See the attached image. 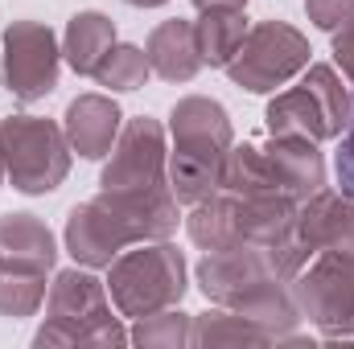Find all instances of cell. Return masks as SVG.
<instances>
[{
    "label": "cell",
    "mask_w": 354,
    "mask_h": 349,
    "mask_svg": "<svg viewBox=\"0 0 354 349\" xmlns=\"http://www.w3.org/2000/svg\"><path fill=\"white\" fill-rule=\"evenodd\" d=\"M33 346H128V329L111 317L107 279H95L91 267H66L46 292V321L33 333Z\"/></svg>",
    "instance_id": "6da1fadb"
},
{
    "label": "cell",
    "mask_w": 354,
    "mask_h": 349,
    "mask_svg": "<svg viewBox=\"0 0 354 349\" xmlns=\"http://www.w3.org/2000/svg\"><path fill=\"white\" fill-rule=\"evenodd\" d=\"M313 259L309 243L301 235L284 239V243H231V247H218V251H206L198 267H194V279H198V292L210 300V304H235L239 296H248L252 288H260L268 279H284L292 283L305 263Z\"/></svg>",
    "instance_id": "7a4b0ae2"
},
{
    "label": "cell",
    "mask_w": 354,
    "mask_h": 349,
    "mask_svg": "<svg viewBox=\"0 0 354 349\" xmlns=\"http://www.w3.org/2000/svg\"><path fill=\"white\" fill-rule=\"evenodd\" d=\"M185 255L169 239L161 243H136L120 251L107 267V292L120 317L136 321L161 308H174L185 296Z\"/></svg>",
    "instance_id": "3957f363"
},
{
    "label": "cell",
    "mask_w": 354,
    "mask_h": 349,
    "mask_svg": "<svg viewBox=\"0 0 354 349\" xmlns=\"http://www.w3.org/2000/svg\"><path fill=\"white\" fill-rule=\"evenodd\" d=\"M0 148H4L12 189H21L29 197H46L71 177V157H75L71 140H66L62 123H54L46 115H4Z\"/></svg>",
    "instance_id": "277c9868"
},
{
    "label": "cell",
    "mask_w": 354,
    "mask_h": 349,
    "mask_svg": "<svg viewBox=\"0 0 354 349\" xmlns=\"http://www.w3.org/2000/svg\"><path fill=\"white\" fill-rule=\"evenodd\" d=\"M309 37L288 21H260L248 29L239 54L227 62V79L239 90L272 94L276 87H288L309 66Z\"/></svg>",
    "instance_id": "5b68a950"
},
{
    "label": "cell",
    "mask_w": 354,
    "mask_h": 349,
    "mask_svg": "<svg viewBox=\"0 0 354 349\" xmlns=\"http://www.w3.org/2000/svg\"><path fill=\"white\" fill-rule=\"evenodd\" d=\"M292 300L301 321L317 325L326 341H354V259L338 251H317L292 279Z\"/></svg>",
    "instance_id": "8992f818"
},
{
    "label": "cell",
    "mask_w": 354,
    "mask_h": 349,
    "mask_svg": "<svg viewBox=\"0 0 354 349\" xmlns=\"http://www.w3.org/2000/svg\"><path fill=\"white\" fill-rule=\"evenodd\" d=\"M4 87L21 103H37L58 87L62 74V41L46 21H12L0 37Z\"/></svg>",
    "instance_id": "52a82bcc"
},
{
    "label": "cell",
    "mask_w": 354,
    "mask_h": 349,
    "mask_svg": "<svg viewBox=\"0 0 354 349\" xmlns=\"http://www.w3.org/2000/svg\"><path fill=\"white\" fill-rule=\"evenodd\" d=\"M169 165V144H165V128L153 115H136L124 119L107 165L99 173V189H132V185H161Z\"/></svg>",
    "instance_id": "ba28073f"
},
{
    "label": "cell",
    "mask_w": 354,
    "mask_h": 349,
    "mask_svg": "<svg viewBox=\"0 0 354 349\" xmlns=\"http://www.w3.org/2000/svg\"><path fill=\"white\" fill-rule=\"evenodd\" d=\"M95 201L124 226V235L136 243H161L174 239L181 222V201L174 197L169 181L161 185H132V189H99Z\"/></svg>",
    "instance_id": "9c48e42d"
},
{
    "label": "cell",
    "mask_w": 354,
    "mask_h": 349,
    "mask_svg": "<svg viewBox=\"0 0 354 349\" xmlns=\"http://www.w3.org/2000/svg\"><path fill=\"white\" fill-rule=\"evenodd\" d=\"M169 136H174L177 152H194V157H210V161H227V152L235 144L227 107L206 94L177 99L169 111Z\"/></svg>",
    "instance_id": "30bf717a"
},
{
    "label": "cell",
    "mask_w": 354,
    "mask_h": 349,
    "mask_svg": "<svg viewBox=\"0 0 354 349\" xmlns=\"http://www.w3.org/2000/svg\"><path fill=\"white\" fill-rule=\"evenodd\" d=\"M62 243H66V255L79 263V267H111V259L120 251L132 247V239L124 235V226L91 197L79 201L71 214H66V230H62Z\"/></svg>",
    "instance_id": "8fae6325"
},
{
    "label": "cell",
    "mask_w": 354,
    "mask_h": 349,
    "mask_svg": "<svg viewBox=\"0 0 354 349\" xmlns=\"http://www.w3.org/2000/svg\"><path fill=\"white\" fill-rule=\"evenodd\" d=\"M120 128H124L120 103L111 94H99V90L71 99V107L62 115V132L71 140V152H79L83 161H107Z\"/></svg>",
    "instance_id": "7c38bea8"
},
{
    "label": "cell",
    "mask_w": 354,
    "mask_h": 349,
    "mask_svg": "<svg viewBox=\"0 0 354 349\" xmlns=\"http://www.w3.org/2000/svg\"><path fill=\"white\" fill-rule=\"evenodd\" d=\"M297 235L309 243V251H338L354 259V197L338 189H322L309 201H301Z\"/></svg>",
    "instance_id": "4fadbf2b"
},
{
    "label": "cell",
    "mask_w": 354,
    "mask_h": 349,
    "mask_svg": "<svg viewBox=\"0 0 354 349\" xmlns=\"http://www.w3.org/2000/svg\"><path fill=\"white\" fill-rule=\"evenodd\" d=\"M276 173V185L297 197V201H309L313 193L326 189V157H322V144L309 140V136H268V144H260Z\"/></svg>",
    "instance_id": "5bb4252c"
},
{
    "label": "cell",
    "mask_w": 354,
    "mask_h": 349,
    "mask_svg": "<svg viewBox=\"0 0 354 349\" xmlns=\"http://www.w3.org/2000/svg\"><path fill=\"white\" fill-rule=\"evenodd\" d=\"M235 197V193H231ZM297 214H301V201L272 189V193H243L235 197V239L239 243H284L297 235Z\"/></svg>",
    "instance_id": "9a60e30c"
},
{
    "label": "cell",
    "mask_w": 354,
    "mask_h": 349,
    "mask_svg": "<svg viewBox=\"0 0 354 349\" xmlns=\"http://www.w3.org/2000/svg\"><path fill=\"white\" fill-rule=\"evenodd\" d=\"M264 123H268V136H309V140H338L322 99L305 87H292V90H280L276 99H268L264 107Z\"/></svg>",
    "instance_id": "2e32d148"
},
{
    "label": "cell",
    "mask_w": 354,
    "mask_h": 349,
    "mask_svg": "<svg viewBox=\"0 0 354 349\" xmlns=\"http://www.w3.org/2000/svg\"><path fill=\"white\" fill-rule=\"evenodd\" d=\"M145 54H149L153 74H161L165 83H189V79L202 70L198 33H194V21H185V17L161 21V25L149 33Z\"/></svg>",
    "instance_id": "e0dca14e"
},
{
    "label": "cell",
    "mask_w": 354,
    "mask_h": 349,
    "mask_svg": "<svg viewBox=\"0 0 354 349\" xmlns=\"http://www.w3.org/2000/svg\"><path fill=\"white\" fill-rule=\"evenodd\" d=\"M0 263H21L50 271L58 263V243L54 230L37 214H0Z\"/></svg>",
    "instance_id": "ac0fdd59"
},
{
    "label": "cell",
    "mask_w": 354,
    "mask_h": 349,
    "mask_svg": "<svg viewBox=\"0 0 354 349\" xmlns=\"http://www.w3.org/2000/svg\"><path fill=\"white\" fill-rule=\"evenodd\" d=\"M115 46V21L99 8H83L66 21L62 33V62L75 74H95V66L103 62V54Z\"/></svg>",
    "instance_id": "d6986e66"
},
{
    "label": "cell",
    "mask_w": 354,
    "mask_h": 349,
    "mask_svg": "<svg viewBox=\"0 0 354 349\" xmlns=\"http://www.w3.org/2000/svg\"><path fill=\"white\" fill-rule=\"evenodd\" d=\"M223 308H227V304H223ZM231 308L243 312L252 325H260L272 341H284V337L297 333V325H301V308H297V300H292V283H284V279H268L260 288H252V292L239 296Z\"/></svg>",
    "instance_id": "ffe728a7"
},
{
    "label": "cell",
    "mask_w": 354,
    "mask_h": 349,
    "mask_svg": "<svg viewBox=\"0 0 354 349\" xmlns=\"http://www.w3.org/2000/svg\"><path fill=\"white\" fill-rule=\"evenodd\" d=\"M252 21L243 8H210L194 21V33H198V54H202V66H214V70H227V62L239 54L243 37H248Z\"/></svg>",
    "instance_id": "44dd1931"
},
{
    "label": "cell",
    "mask_w": 354,
    "mask_h": 349,
    "mask_svg": "<svg viewBox=\"0 0 354 349\" xmlns=\"http://www.w3.org/2000/svg\"><path fill=\"white\" fill-rule=\"evenodd\" d=\"M185 230H189L194 247H202V251H218V247L239 243V239H235V197L223 189V193H214V197L189 206Z\"/></svg>",
    "instance_id": "7402d4cb"
},
{
    "label": "cell",
    "mask_w": 354,
    "mask_h": 349,
    "mask_svg": "<svg viewBox=\"0 0 354 349\" xmlns=\"http://www.w3.org/2000/svg\"><path fill=\"white\" fill-rule=\"evenodd\" d=\"M268 337L260 325H252L243 312L214 304L210 312L194 317V346L202 349H218V346H268Z\"/></svg>",
    "instance_id": "603a6c76"
},
{
    "label": "cell",
    "mask_w": 354,
    "mask_h": 349,
    "mask_svg": "<svg viewBox=\"0 0 354 349\" xmlns=\"http://www.w3.org/2000/svg\"><path fill=\"white\" fill-rule=\"evenodd\" d=\"M223 189L235 193V197L280 189L260 144H231V152H227V161H223ZM280 193H284V189H280Z\"/></svg>",
    "instance_id": "cb8c5ba5"
},
{
    "label": "cell",
    "mask_w": 354,
    "mask_h": 349,
    "mask_svg": "<svg viewBox=\"0 0 354 349\" xmlns=\"http://www.w3.org/2000/svg\"><path fill=\"white\" fill-rule=\"evenodd\" d=\"M46 271L21 267V263H0V317L21 321L33 317L46 300Z\"/></svg>",
    "instance_id": "d4e9b609"
},
{
    "label": "cell",
    "mask_w": 354,
    "mask_h": 349,
    "mask_svg": "<svg viewBox=\"0 0 354 349\" xmlns=\"http://www.w3.org/2000/svg\"><path fill=\"white\" fill-rule=\"evenodd\" d=\"M128 341L145 349H185L194 346V317L181 308H161L149 317H136V325L128 329Z\"/></svg>",
    "instance_id": "484cf974"
},
{
    "label": "cell",
    "mask_w": 354,
    "mask_h": 349,
    "mask_svg": "<svg viewBox=\"0 0 354 349\" xmlns=\"http://www.w3.org/2000/svg\"><path fill=\"white\" fill-rule=\"evenodd\" d=\"M149 74H153L149 54H145L140 46H132V41H115V46L103 54V62L95 66L91 79L103 90H140L149 83Z\"/></svg>",
    "instance_id": "4316f807"
},
{
    "label": "cell",
    "mask_w": 354,
    "mask_h": 349,
    "mask_svg": "<svg viewBox=\"0 0 354 349\" xmlns=\"http://www.w3.org/2000/svg\"><path fill=\"white\" fill-rule=\"evenodd\" d=\"M305 12H309V21L317 29L334 33L346 21H354V0H305Z\"/></svg>",
    "instance_id": "83f0119b"
},
{
    "label": "cell",
    "mask_w": 354,
    "mask_h": 349,
    "mask_svg": "<svg viewBox=\"0 0 354 349\" xmlns=\"http://www.w3.org/2000/svg\"><path fill=\"white\" fill-rule=\"evenodd\" d=\"M338 185L346 197H354V115L351 128L342 132V148H338Z\"/></svg>",
    "instance_id": "f1b7e54d"
},
{
    "label": "cell",
    "mask_w": 354,
    "mask_h": 349,
    "mask_svg": "<svg viewBox=\"0 0 354 349\" xmlns=\"http://www.w3.org/2000/svg\"><path fill=\"white\" fill-rule=\"evenodd\" d=\"M334 62L354 83V21H346L342 29H334Z\"/></svg>",
    "instance_id": "f546056e"
},
{
    "label": "cell",
    "mask_w": 354,
    "mask_h": 349,
    "mask_svg": "<svg viewBox=\"0 0 354 349\" xmlns=\"http://www.w3.org/2000/svg\"><path fill=\"white\" fill-rule=\"evenodd\" d=\"M198 12H210V8H248V0H194Z\"/></svg>",
    "instance_id": "4dcf8cb0"
},
{
    "label": "cell",
    "mask_w": 354,
    "mask_h": 349,
    "mask_svg": "<svg viewBox=\"0 0 354 349\" xmlns=\"http://www.w3.org/2000/svg\"><path fill=\"white\" fill-rule=\"evenodd\" d=\"M132 8H161V4H169V0H128Z\"/></svg>",
    "instance_id": "1f68e13d"
},
{
    "label": "cell",
    "mask_w": 354,
    "mask_h": 349,
    "mask_svg": "<svg viewBox=\"0 0 354 349\" xmlns=\"http://www.w3.org/2000/svg\"><path fill=\"white\" fill-rule=\"evenodd\" d=\"M4 177H8V165H4V148H0V185H4Z\"/></svg>",
    "instance_id": "d6a6232c"
}]
</instances>
